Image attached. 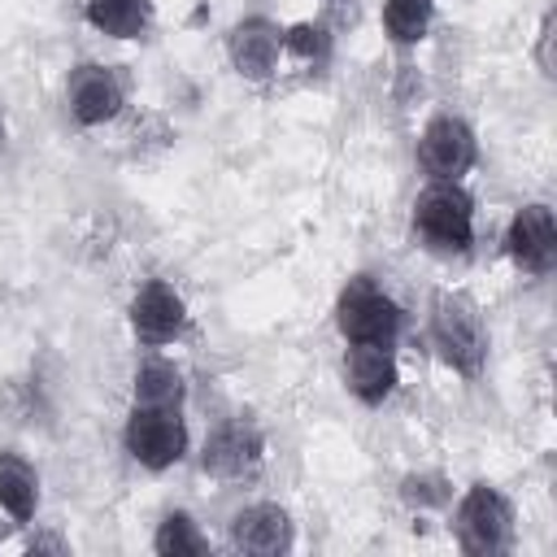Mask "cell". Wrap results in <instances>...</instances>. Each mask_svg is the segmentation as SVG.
Segmentation results:
<instances>
[{"mask_svg":"<svg viewBox=\"0 0 557 557\" xmlns=\"http://www.w3.org/2000/svg\"><path fill=\"white\" fill-rule=\"evenodd\" d=\"M0 505H4L17 522L35 518L39 483H35L30 466H26V461H17V457H0Z\"/></svg>","mask_w":557,"mask_h":557,"instance_id":"obj_16","label":"cell"},{"mask_svg":"<svg viewBox=\"0 0 557 557\" xmlns=\"http://www.w3.org/2000/svg\"><path fill=\"white\" fill-rule=\"evenodd\" d=\"M400 496H405L409 505H418V509L444 505V500H448V483H444L440 474H409V479L400 483Z\"/></svg>","mask_w":557,"mask_h":557,"instance_id":"obj_20","label":"cell"},{"mask_svg":"<svg viewBox=\"0 0 557 557\" xmlns=\"http://www.w3.org/2000/svg\"><path fill=\"white\" fill-rule=\"evenodd\" d=\"M226 52L244 78H270L278 61V26H270L265 17H248L226 35Z\"/></svg>","mask_w":557,"mask_h":557,"instance_id":"obj_11","label":"cell"},{"mask_svg":"<svg viewBox=\"0 0 557 557\" xmlns=\"http://www.w3.org/2000/svg\"><path fill=\"white\" fill-rule=\"evenodd\" d=\"M231 540H235V548H244V553L274 557V553H283V548L292 544V522H287V513H283L278 505H248V509L235 513Z\"/></svg>","mask_w":557,"mask_h":557,"instance_id":"obj_12","label":"cell"},{"mask_svg":"<svg viewBox=\"0 0 557 557\" xmlns=\"http://www.w3.org/2000/svg\"><path fill=\"white\" fill-rule=\"evenodd\" d=\"M431 9L435 0H387L383 4V22H387V35L396 44H418L431 26Z\"/></svg>","mask_w":557,"mask_h":557,"instance_id":"obj_17","label":"cell"},{"mask_svg":"<svg viewBox=\"0 0 557 557\" xmlns=\"http://www.w3.org/2000/svg\"><path fill=\"white\" fill-rule=\"evenodd\" d=\"M509 505L496 487L487 483H474L457 509V535H461V548L466 553H500L509 544Z\"/></svg>","mask_w":557,"mask_h":557,"instance_id":"obj_5","label":"cell"},{"mask_svg":"<svg viewBox=\"0 0 557 557\" xmlns=\"http://www.w3.org/2000/svg\"><path fill=\"white\" fill-rule=\"evenodd\" d=\"M183 322H187V309H183V296L170 283L152 278V283H144L135 292V300H131V326H135V335L144 344H170L183 331Z\"/></svg>","mask_w":557,"mask_h":557,"instance_id":"obj_8","label":"cell"},{"mask_svg":"<svg viewBox=\"0 0 557 557\" xmlns=\"http://www.w3.org/2000/svg\"><path fill=\"white\" fill-rule=\"evenodd\" d=\"M553 17H544V26H540V65H544V74H553Z\"/></svg>","mask_w":557,"mask_h":557,"instance_id":"obj_21","label":"cell"},{"mask_svg":"<svg viewBox=\"0 0 557 557\" xmlns=\"http://www.w3.org/2000/svg\"><path fill=\"white\" fill-rule=\"evenodd\" d=\"M283 44H287L296 57H305V61H322V57H326V48H331V35H326V26L296 22V26L283 35Z\"/></svg>","mask_w":557,"mask_h":557,"instance_id":"obj_19","label":"cell"},{"mask_svg":"<svg viewBox=\"0 0 557 557\" xmlns=\"http://www.w3.org/2000/svg\"><path fill=\"white\" fill-rule=\"evenodd\" d=\"M557 252V226H553V209L548 205H522L513 226H509V257L522 270L544 274L553 265Z\"/></svg>","mask_w":557,"mask_h":557,"instance_id":"obj_9","label":"cell"},{"mask_svg":"<svg viewBox=\"0 0 557 557\" xmlns=\"http://www.w3.org/2000/svg\"><path fill=\"white\" fill-rule=\"evenodd\" d=\"M339 331L352 344H374V348H392L396 331H400V309L392 296H383L370 278H352L339 296Z\"/></svg>","mask_w":557,"mask_h":557,"instance_id":"obj_3","label":"cell"},{"mask_svg":"<svg viewBox=\"0 0 557 557\" xmlns=\"http://www.w3.org/2000/svg\"><path fill=\"white\" fill-rule=\"evenodd\" d=\"M418 235L440 252H466L474 239V205L457 183H435L413 200Z\"/></svg>","mask_w":557,"mask_h":557,"instance_id":"obj_2","label":"cell"},{"mask_svg":"<svg viewBox=\"0 0 557 557\" xmlns=\"http://www.w3.org/2000/svg\"><path fill=\"white\" fill-rule=\"evenodd\" d=\"M344 379H348V392L366 405H379L392 396L396 387V361L387 348H374V344H357L344 361Z\"/></svg>","mask_w":557,"mask_h":557,"instance_id":"obj_13","label":"cell"},{"mask_svg":"<svg viewBox=\"0 0 557 557\" xmlns=\"http://www.w3.org/2000/svg\"><path fill=\"white\" fill-rule=\"evenodd\" d=\"M183 400V374L170 361H144L135 370V405L144 409H178Z\"/></svg>","mask_w":557,"mask_h":557,"instance_id":"obj_14","label":"cell"},{"mask_svg":"<svg viewBox=\"0 0 557 557\" xmlns=\"http://www.w3.org/2000/svg\"><path fill=\"white\" fill-rule=\"evenodd\" d=\"M431 339L440 348V357L461 370V374H479L483 357H487V331L483 318L474 309L470 296H440L435 313H431Z\"/></svg>","mask_w":557,"mask_h":557,"instance_id":"obj_1","label":"cell"},{"mask_svg":"<svg viewBox=\"0 0 557 557\" xmlns=\"http://www.w3.org/2000/svg\"><path fill=\"white\" fill-rule=\"evenodd\" d=\"M261 448H265L261 431L252 422L235 418V422H226V426H218L209 435V444L200 453V466L213 479H244V474H252L261 466Z\"/></svg>","mask_w":557,"mask_h":557,"instance_id":"obj_7","label":"cell"},{"mask_svg":"<svg viewBox=\"0 0 557 557\" xmlns=\"http://www.w3.org/2000/svg\"><path fill=\"white\" fill-rule=\"evenodd\" d=\"M157 553L161 557H196L205 553V535L196 531V522L187 513H170L161 527H157Z\"/></svg>","mask_w":557,"mask_h":557,"instance_id":"obj_18","label":"cell"},{"mask_svg":"<svg viewBox=\"0 0 557 557\" xmlns=\"http://www.w3.org/2000/svg\"><path fill=\"white\" fill-rule=\"evenodd\" d=\"M87 22L113 39H135L148 26V0H87Z\"/></svg>","mask_w":557,"mask_h":557,"instance_id":"obj_15","label":"cell"},{"mask_svg":"<svg viewBox=\"0 0 557 557\" xmlns=\"http://www.w3.org/2000/svg\"><path fill=\"white\" fill-rule=\"evenodd\" d=\"M418 161L435 183H457V174H466L474 165V135L461 117H435L426 122L422 139H418Z\"/></svg>","mask_w":557,"mask_h":557,"instance_id":"obj_6","label":"cell"},{"mask_svg":"<svg viewBox=\"0 0 557 557\" xmlns=\"http://www.w3.org/2000/svg\"><path fill=\"white\" fill-rule=\"evenodd\" d=\"M122 109V87L104 65H78L70 74V113L83 126H100Z\"/></svg>","mask_w":557,"mask_h":557,"instance_id":"obj_10","label":"cell"},{"mask_svg":"<svg viewBox=\"0 0 557 557\" xmlns=\"http://www.w3.org/2000/svg\"><path fill=\"white\" fill-rule=\"evenodd\" d=\"M0 148H4V109H0Z\"/></svg>","mask_w":557,"mask_h":557,"instance_id":"obj_22","label":"cell"},{"mask_svg":"<svg viewBox=\"0 0 557 557\" xmlns=\"http://www.w3.org/2000/svg\"><path fill=\"white\" fill-rule=\"evenodd\" d=\"M126 448H131V457L139 466L165 470V466H174L183 457L187 431H183L174 409H144V405H135V413L126 422Z\"/></svg>","mask_w":557,"mask_h":557,"instance_id":"obj_4","label":"cell"}]
</instances>
